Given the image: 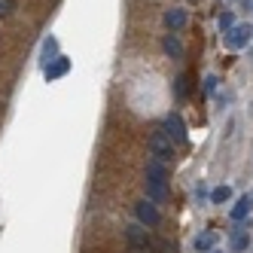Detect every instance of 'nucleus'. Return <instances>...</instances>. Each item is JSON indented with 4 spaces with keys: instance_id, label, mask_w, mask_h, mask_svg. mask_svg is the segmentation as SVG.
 Returning a JSON list of instances; mask_svg holds the SVG:
<instances>
[{
    "instance_id": "f257e3e1",
    "label": "nucleus",
    "mask_w": 253,
    "mask_h": 253,
    "mask_svg": "<svg viewBox=\"0 0 253 253\" xmlns=\"http://www.w3.org/2000/svg\"><path fill=\"white\" fill-rule=\"evenodd\" d=\"M147 192L153 202H165L168 198V174H165V162L150 159L147 162Z\"/></svg>"
},
{
    "instance_id": "f03ea898",
    "label": "nucleus",
    "mask_w": 253,
    "mask_h": 253,
    "mask_svg": "<svg viewBox=\"0 0 253 253\" xmlns=\"http://www.w3.org/2000/svg\"><path fill=\"white\" fill-rule=\"evenodd\" d=\"M150 153H153V159H159V162H171V159H174V140L165 134V128H156V131L150 134Z\"/></svg>"
},
{
    "instance_id": "7ed1b4c3",
    "label": "nucleus",
    "mask_w": 253,
    "mask_h": 253,
    "mask_svg": "<svg viewBox=\"0 0 253 253\" xmlns=\"http://www.w3.org/2000/svg\"><path fill=\"white\" fill-rule=\"evenodd\" d=\"M250 40H253V28H250V25H232V28L223 34V43H226L229 49H244Z\"/></svg>"
},
{
    "instance_id": "20e7f679",
    "label": "nucleus",
    "mask_w": 253,
    "mask_h": 253,
    "mask_svg": "<svg viewBox=\"0 0 253 253\" xmlns=\"http://www.w3.org/2000/svg\"><path fill=\"white\" fill-rule=\"evenodd\" d=\"M125 238H128V247H137V250H153V238H150V232L131 223L128 229H125Z\"/></svg>"
},
{
    "instance_id": "39448f33",
    "label": "nucleus",
    "mask_w": 253,
    "mask_h": 253,
    "mask_svg": "<svg viewBox=\"0 0 253 253\" xmlns=\"http://www.w3.org/2000/svg\"><path fill=\"white\" fill-rule=\"evenodd\" d=\"M165 134L174 143H186V122L180 119V113H168L165 116Z\"/></svg>"
},
{
    "instance_id": "423d86ee",
    "label": "nucleus",
    "mask_w": 253,
    "mask_h": 253,
    "mask_svg": "<svg viewBox=\"0 0 253 253\" xmlns=\"http://www.w3.org/2000/svg\"><path fill=\"white\" fill-rule=\"evenodd\" d=\"M134 213H137V220L143 223V226H159V220H162V213H159V208L153 205V202H137L134 205Z\"/></svg>"
},
{
    "instance_id": "0eeeda50",
    "label": "nucleus",
    "mask_w": 253,
    "mask_h": 253,
    "mask_svg": "<svg viewBox=\"0 0 253 253\" xmlns=\"http://www.w3.org/2000/svg\"><path fill=\"white\" fill-rule=\"evenodd\" d=\"M70 70V58H64V55H58V58H52L46 67H43V74H46V80H58V77H64Z\"/></svg>"
},
{
    "instance_id": "6e6552de",
    "label": "nucleus",
    "mask_w": 253,
    "mask_h": 253,
    "mask_svg": "<svg viewBox=\"0 0 253 253\" xmlns=\"http://www.w3.org/2000/svg\"><path fill=\"white\" fill-rule=\"evenodd\" d=\"M183 25H186V12H183V9H168V12H165V28H168L171 34L183 31Z\"/></svg>"
},
{
    "instance_id": "1a4fd4ad",
    "label": "nucleus",
    "mask_w": 253,
    "mask_h": 253,
    "mask_svg": "<svg viewBox=\"0 0 253 253\" xmlns=\"http://www.w3.org/2000/svg\"><path fill=\"white\" fill-rule=\"evenodd\" d=\"M162 49H165L168 58H183V43L177 40V34H165V40H162Z\"/></svg>"
},
{
    "instance_id": "9d476101",
    "label": "nucleus",
    "mask_w": 253,
    "mask_h": 253,
    "mask_svg": "<svg viewBox=\"0 0 253 253\" xmlns=\"http://www.w3.org/2000/svg\"><path fill=\"white\" fill-rule=\"evenodd\" d=\"M250 211H253V195H244V198H238V205L232 208V220L235 223L244 220V216H250Z\"/></svg>"
},
{
    "instance_id": "9b49d317",
    "label": "nucleus",
    "mask_w": 253,
    "mask_h": 253,
    "mask_svg": "<svg viewBox=\"0 0 253 253\" xmlns=\"http://www.w3.org/2000/svg\"><path fill=\"white\" fill-rule=\"evenodd\" d=\"M213 241H216V235L208 229V232H202V235H195V244H192V247H195L198 253H208V250H213Z\"/></svg>"
},
{
    "instance_id": "f8f14e48",
    "label": "nucleus",
    "mask_w": 253,
    "mask_h": 253,
    "mask_svg": "<svg viewBox=\"0 0 253 253\" xmlns=\"http://www.w3.org/2000/svg\"><path fill=\"white\" fill-rule=\"evenodd\" d=\"M247 244H250L247 229H235V232H232V250H235V253H244V250H247Z\"/></svg>"
},
{
    "instance_id": "ddd939ff",
    "label": "nucleus",
    "mask_w": 253,
    "mask_h": 253,
    "mask_svg": "<svg viewBox=\"0 0 253 253\" xmlns=\"http://www.w3.org/2000/svg\"><path fill=\"white\" fill-rule=\"evenodd\" d=\"M43 58H46V64H49L52 58H58V40H55V37H46V40H43Z\"/></svg>"
},
{
    "instance_id": "4468645a",
    "label": "nucleus",
    "mask_w": 253,
    "mask_h": 253,
    "mask_svg": "<svg viewBox=\"0 0 253 253\" xmlns=\"http://www.w3.org/2000/svg\"><path fill=\"white\" fill-rule=\"evenodd\" d=\"M229 198H232V189H229V186H216V189L211 192V202H213V205H223V202H229Z\"/></svg>"
},
{
    "instance_id": "2eb2a0df",
    "label": "nucleus",
    "mask_w": 253,
    "mask_h": 253,
    "mask_svg": "<svg viewBox=\"0 0 253 253\" xmlns=\"http://www.w3.org/2000/svg\"><path fill=\"white\" fill-rule=\"evenodd\" d=\"M174 95H177V98H186V77H183V74H180L177 83H174Z\"/></svg>"
},
{
    "instance_id": "dca6fc26",
    "label": "nucleus",
    "mask_w": 253,
    "mask_h": 253,
    "mask_svg": "<svg viewBox=\"0 0 253 253\" xmlns=\"http://www.w3.org/2000/svg\"><path fill=\"white\" fill-rule=\"evenodd\" d=\"M12 9H15V0H0V19L12 15Z\"/></svg>"
},
{
    "instance_id": "f3484780",
    "label": "nucleus",
    "mask_w": 253,
    "mask_h": 253,
    "mask_svg": "<svg viewBox=\"0 0 253 253\" xmlns=\"http://www.w3.org/2000/svg\"><path fill=\"white\" fill-rule=\"evenodd\" d=\"M232 25H235V15H232V12H223V15H220V31H229Z\"/></svg>"
},
{
    "instance_id": "a211bd4d",
    "label": "nucleus",
    "mask_w": 253,
    "mask_h": 253,
    "mask_svg": "<svg viewBox=\"0 0 253 253\" xmlns=\"http://www.w3.org/2000/svg\"><path fill=\"white\" fill-rule=\"evenodd\" d=\"M216 92V77H208L205 80V95H213Z\"/></svg>"
},
{
    "instance_id": "6ab92c4d",
    "label": "nucleus",
    "mask_w": 253,
    "mask_h": 253,
    "mask_svg": "<svg viewBox=\"0 0 253 253\" xmlns=\"http://www.w3.org/2000/svg\"><path fill=\"white\" fill-rule=\"evenodd\" d=\"M131 253H153V250H137V247H131Z\"/></svg>"
},
{
    "instance_id": "aec40b11",
    "label": "nucleus",
    "mask_w": 253,
    "mask_h": 253,
    "mask_svg": "<svg viewBox=\"0 0 253 253\" xmlns=\"http://www.w3.org/2000/svg\"><path fill=\"white\" fill-rule=\"evenodd\" d=\"M208 253H223V250H208Z\"/></svg>"
}]
</instances>
